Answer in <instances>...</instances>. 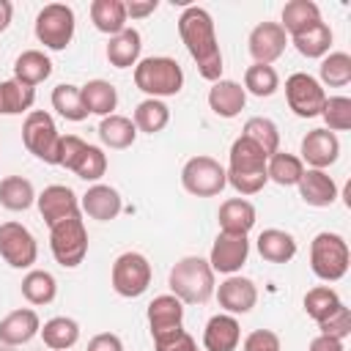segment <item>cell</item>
Listing matches in <instances>:
<instances>
[{
    "mask_svg": "<svg viewBox=\"0 0 351 351\" xmlns=\"http://www.w3.org/2000/svg\"><path fill=\"white\" fill-rule=\"evenodd\" d=\"M178 36H181L186 52L192 55V60L197 63L200 77L208 82L222 80L225 66H222V52H219L211 14L200 5H186L178 16Z\"/></svg>",
    "mask_w": 351,
    "mask_h": 351,
    "instance_id": "cell-1",
    "label": "cell"
},
{
    "mask_svg": "<svg viewBox=\"0 0 351 351\" xmlns=\"http://www.w3.org/2000/svg\"><path fill=\"white\" fill-rule=\"evenodd\" d=\"M266 154L247 137H236L228 154V184L239 192V195H258L269 176H266Z\"/></svg>",
    "mask_w": 351,
    "mask_h": 351,
    "instance_id": "cell-2",
    "label": "cell"
},
{
    "mask_svg": "<svg viewBox=\"0 0 351 351\" xmlns=\"http://www.w3.org/2000/svg\"><path fill=\"white\" fill-rule=\"evenodd\" d=\"M170 293L181 302V304H203L211 299L214 293V269L208 266L206 258L200 255H186L181 258L167 277Z\"/></svg>",
    "mask_w": 351,
    "mask_h": 351,
    "instance_id": "cell-3",
    "label": "cell"
},
{
    "mask_svg": "<svg viewBox=\"0 0 351 351\" xmlns=\"http://www.w3.org/2000/svg\"><path fill=\"white\" fill-rule=\"evenodd\" d=\"M134 85L148 93V99H165L176 96L184 88V69L176 58L167 55H151L137 60L134 66Z\"/></svg>",
    "mask_w": 351,
    "mask_h": 351,
    "instance_id": "cell-4",
    "label": "cell"
},
{
    "mask_svg": "<svg viewBox=\"0 0 351 351\" xmlns=\"http://www.w3.org/2000/svg\"><path fill=\"white\" fill-rule=\"evenodd\" d=\"M351 263V252H348V241L340 233H318L310 241V269L318 280L324 282H337L346 277Z\"/></svg>",
    "mask_w": 351,
    "mask_h": 351,
    "instance_id": "cell-5",
    "label": "cell"
},
{
    "mask_svg": "<svg viewBox=\"0 0 351 351\" xmlns=\"http://www.w3.org/2000/svg\"><path fill=\"white\" fill-rule=\"evenodd\" d=\"M49 250L52 258L63 266V269H77L85 255H88V230L80 214L60 219L58 225L49 228Z\"/></svg>",
    "mask_w": 351,
    "mask_h": 351,
    "instance_id": "cell-6",
    "label": "cell"
},
{
    "mask_svg": "<svg viewBox=\"0 0 351 351\" xmlns=\"http://www.w3.org/2000/svg\"><path fill=\"white\" fill-rule=\"evenodd\" d=\"M60 132H58V126H55V121H52V115L49 112H44V110H30L27 115H25V123H22V143H25V148L36 156V159H41V162H47V165H58V159H60Z\"/></svg>",
    "mask_w": 351,
    "mask_h": 351,
    "instance_id": "cell-7",
    "label": "cell"
},
{
    "mask_svg": "<svg viewBox=\"0 0 351 351\" xmlns=\"http://www.w3.org/2000/svg\"><path fill=\"white\" fill-rule=\"evenodd\" d=\"M151 263L143 252H121L112 263V271H110V282H112V291L123 299H137L148 291L151 285Z\"/></svg>",
    "mask_w": 351,
    "mask_h": 351,
    "instance_id": "cell-8",
    "label": "cell"
},
{
    "mask_svg": "<svg viewBox=\"0 0 351 351\" xmlns=\"http://www.w3.org/2000/svg\"><path fill=\"white\" fill-rule=\"evenodd\" d=\"M74 11L66 3H47L38 14H36V38L47 47V49H66L74 38Z\"/></svg>",
    "mask_w": 351,
    "mask_h": 351,
    "instance_id": "cell-9",
    "label": "cell"
},
{
    "mask_svg": "<svg viewBox=\"0 0 351 351\" xmlns=\"http://www.w3.org/2000/svg\"><path fill=\"white\" fill-rule=\"evenodd\" d=\"M181 186L195 197H214L228 186V176L214 156L200 154L181 167Z\"/></svg>",
    "mask_w": 351,
    "mask_h": 351,
    "instance_id": "cell-10",
    "label": "cell"
},
{
    "mask_svg": "<svg viewBox=\"0 0 351 351\" xmlns=\"http://www.w3.org/2000/svg\"><path fill=\"white\" fill-rule=\"evenodd\" d=\"M285 101L293 110V115L315 118V115H321V107L326 101V90L313 74L296 71L285 80Z\"/></svg>",
    "mask_w": 351,
    "mask_h": 351,
    "instance_id": "cell-11",
    "label": "cell"
},
{
    "mask_svg": "<svg viewBox=\"0 0 351 351\" xmlns=\"http://www.w3.org/2000/svg\"><path fill=\"white\" fill-rule=\"evenodd\" d=\"M0 258L11 269H30L38 258L36 236L22 222H3L0 225Z\"/></svg>",
    "mask_w": 351,
    "mask_h": 351,
    "instance_id": "cell-12",
    "label": "cell"
},
{
    "mask_svg": "<svg viewBox=\"0 0 351 351\" xmlns=\"http://www.w3.org/2000/svg\"><path fill=\"white\" fill-rule=\"evenodd\" d=\"M217 293V302L219 307L228 313V315H244L255 307L258 302V288L250 277H241V274H228L219 288H214Z\"/></svg>",
    "mask_w": 351,
    "mask_h": 351,
    "instance_id": "cell-13",
    "label": "cell"
},
{
    "mask_svg": "<svg viewBox=\"0 0 351 351\" xmlns=\"http://www.w3.org/2000/svg\"><path fill=\"white\" fill-rule=\"evenodd\" d=\"M299 159L307 162V167L313 170H326L329 165L337 162L340 156V140L335 132L329 129H310L304 137H302V148H299Z\"/></svg>",
    "mask_w": 351,
    "mask_h": 351,
    "instance_id": "cell-14",
    "label": "cell"
},
{
    "mask_svg": "<svg viewBox=\"0 0 351 351\" xmlns=\"http://www.w3.org/2000/svg\"><path fill=\"white\" fill-rule=\"evenodd\" d=\"M36 206H38V214L44 217V222L49 228L58 225L60 219H69V217L80 214V197L66 184H49V186H44V192L36 195Z\"/></svg>",
    "mask_w": 351,
    "mask_h": 351,
    "instance_id": "cell-15",
    "label": "cell"
},
{
    "mask_svg": "<svg viewBox=\"0 0 351 351\" xmlns=\"http://www.w3.org/2000/svg\"><path fill=\"white\" fill-rule=\"evenodd\" d=\"M250 255V241L247 236H230V233H219L211 244L208 252V266L214 269V274H236Z\"/></svg>",
    "mask_w": 351,
    "mask_h": 351,
    "instance_id": "cell-16",
    "label": "cell"
},
{
    "mask_svg": "<svg viewBox=\"0 0 351 351\" xmlns=\"http://www.w3.org/2000/svg\"><path fill=\"white\" fill-rule=\"evenodd\" d=\"M285 44H288V33L280 27V22H261L252 27L250 33V55L255 63H266L271 66L282 52H285Z\"/></svg>",
    "mask_w": 351,
    "mask_h": 351,
    "instance_id": "cell-17",
    "label": "cell"
},
{
    "mask_svg": "<svg viewBox=\"0 0 351 351\" xmlns=\"http://www.w3.org/2000/svg\"><path fill=\"white\" fill-rule=\"evenodd\" d=\"M38 332H41V321H38V313L30 310V307L11 310L0 321V343L8 346V348H16V346L30 343Z\"/></svg>",
    "mask_w": 351,
    "mask_h": 351,
    "instance_id": "cell-18",
    "label": "cell"
},
{
    "mask_svg": "<svg viewBox=\"0 0 351 351\" xmlns=\"http://www.w3.org/2000/svg\"><path fill=\"white\" fill-rule=\"evenodd\" d=\"M80 208L90 217V219H99V222H110L121 214L123 208V200H121V192L110 184H93L88 186V192L80 197Z\"/></svg>",
    "mask_w": 351,
    "mask_h": 351,
    "instance_id": "cell-19",
    "label": "cell"
},
{
    "mask_svg": "<svg viewBox=\"0 0 351 351\" xmlns=\"http://www.w3.org/2000/svg\"><path fill=\"white\" fill-rule=\"evenodd\" d=\"M184 324V304L173 296V293H162L154 296V302L148 304V326H151V337H165L176 329H181Z\"/></svg>",
    "mask_w": 351,
    "mask_h": 351,
    "instance_id": "cell-20",
    "label": "cell"
},
{
    "mask_svg": "<svg viewBox=\"0 0 351 351\" xmlns=\"http://www.w3.org/2000/svg\"><path fill=\"white\" fill-rule=\"evenodd\" d=\"M241 343V324L236 315L217 313L208 318L203 329V348L206 351H236Z\"/></svg>",
    "mask_w": 351,
    "mask_h": 351,
    "instance_id": "cell-21",
    "label": "cell"
},
{
    "mask_svg": "<svg viewBox=\"0 0 351 351\" xmlns=\"http://www.w3.org/2000/svg\"><path fill=\"white\" fill-rule=\"evenodd\" d=\"M296 186H299V197L313 208H326L337 200V184L326 170L307 167Z\"/></svg>",
    "mask_w": 351,
    "mask_h": 351,
    "instance_id": "cell-22",
    "label": "cell"
},
{
    "mask_svg": "<svg viewBox=\"0 0 351 351\" xmlns=\"http://www.w3.org/2000/svg\"><path fill=\"white\" fill-rule=\"evenodd\" d=\"M247 104V90L236 80H217L208 88V107L219 118H236Z\"/></svg>",
    "mask_w": 351,
    "mask_h": 351,
    "instance_id": "cell-23",
    "label": "cell"
},
{
    "mask_svg": "<svg viewBox=\"0 0 351 351\" xmlns=\"http://www.w3.org/2000/svg\"><path fill=\"white\" fill-rule=\"evenodd\" d=\"M219 219V233H230V236H247L255 225V206L244 197H230L219 206L217 211Z\"/></svg>",
    "mask_w": 351,
    "mask_h": 351,
    "instance_id": "cell-24",
    "label": "cell"
},
{
    "mask_svg": "<svg viewBox=\"0 0 351 351\" xmlns=\"http://www.w3.org/2000/svg\"><path fill=\"white\" fill-rule=\"evenodd\" d=\"M255 247H258V255L263 261H269V263H288V261H293V255L299 250L296 247V239L288 230H280V228L261 230Z\"/></svg>",
    "mask_w": 351,
    "mask_h": 351,
    "instance_id": "cell-25",
    "label": "cell"
},
{
    "mask_svg": "<svg viewBox=\"0 0 351 351\" xmlns=\"http://www.w3.org/2000/svg\"><path fill=\"white\" fill-rule=\"evenodd\" d=\"M140 49H143V36H140V30L123 27L118 36H110L107 60H110V66H115V69H129V66H137Z\"/></svg>",
    "mask_w": 351,
    "mask_h": 351,
    "instance_id": "cell-26",
    "label": "cell"
},
{
    "mask_svg": "<svg viewBox=\"0 0 351 351\" xmlns=\"http://www.w3.org/2000/svg\"><path fill=\"white\" fill-rule=\"evenodd\" d=\"M321 22V8L313 3V0H291L282 5V14H280V27L288 33V36H299L304 30H310L313 25Z\"/></svg>",
    "mask_w": 351,
    "mask_h": 351,
    "instance_id": "cell-27",
    "label": "cell"
},
{
    "mask_svg": "<svg viewBox=\"0 0 351 351\" xmlns=\"http://www.w3.org/2000/svg\"><path fill=\"white\" fill-rule=\"evenodd\" d=\"M80 96H82V104L88 110V115H112L115 107H118V90L112 82L107 80H90L80 88Z\"/></svg>",
    "mask_w": 351,
    "mask_h": 351,
    "instance_id": "cell-28",
    "label": "cell"
},
{
    "mask_svg": "<svg viewBox=\"0 0 351 351\" xmlns=\"http://www.w3.org/2000/svg\"><path fill=\"white\" fill-rule=\"evenodd\" d=\"M49 74H52V60L41 49H25L14 60V80L22 82V85H27V88L41 85Z\"/></svg>",
    "mask_w": 351,
    "mask_h": 351,
    "instance_id": "cell-29",
    "label": "cell"
},
{
    "mask_svg": "<svg viewBox=\"0 0 351 351\" xmlns=\"http://www.w3.org/2000/svg\"><path fill=\"white\" fill-rule=\"evenodd\" d=\"M38 335H41V340H44L47 348H52V351H69L80 340V324L74 318H69V315H55V318L44 321V326H41Z\"/></svg>",
    "mask_w": 351,
    "mask_h": 351,
    "instance_id": "cell-30",
    "label": "cell"
},
{
    "mask_svg": "<svg viewBox=\"0 0 351 351\" xmlns=\"http://www.w3.org/2000/svg\"><path fill=\"white\" fill-rule=\"evenodd\" d=\"M96 132H99L101 145H107V148H112V151H123V148H129V145L137 140V129H134L132 118L118 115V112L101 118V123H99Z\"/></svg>",
    "mask_w": 351,
    "mask_h": 351,
    "instance_id": "cell-31",
    "label": "cell"
},
{
    "mask_svg": "<svg viewBox=\"0 0 351 351\" xmlns=\"http://www.w3.org/2000/svg\"><path fill=\"white\" fill-rule=\"evenodd\" d=\"M90 22L99 33L118 36L129 22L123 0H93L90 3Z\"/></svg>",
    "mask_w": 351,
    "mask_h": 351,
    "instance_id": "cell-32",
    "label": "cell"
},
{
    "mask_svg": "<svg viewBox=\"0 0 351 351\" xmlns=\"http://www.w3.org/2000/svg\"><path fill=\"white\" fill-rule=\"evenodd\" d=\"M36 203V189L22 176H5L0 181V206L8 211H27Z\"/></svg>",
    "mask_w": 351,
    "mask_h": 351,
    "instance_id": "cell-33",
    "label": "cell"
},
{
    "mask_svg": "<svg viewBox=\"0 0 351 351\" xmlns=\"http://www.w3.org/2000/svg\"><path fill=\"white\" fill-rule=\"evenodd\" d=\"M132 123H134L137 132L156 134V132H162V129L170 123V107H167L162 99H143V101L134 107Z\"/></svg>",
    "mask_w": 351,
    "mask_h": 351,
    "instance_id": "cell-34",
    "label": "cell"
},
{
    "mask_svg": "<svg viewBox=\"0 0 351 351\" xmlns=\"http://www.w3.org/2000/svg\"><path fill=\"white\" fill-rule=\"evenodd\" d=\"M302 173H304V162L296 154L277 151L266 159V176H269V181H274L280 186H296Z\"/></svg>",
    "mask_w": 351,
    "mask_h": 351,
    "instance_id": "cell-35",
    "label": "cell"
},
{
    "mask_svg": "<svg viewBox=\"0 0 351 351\" xmlns=\"http://www.w3.org/2000/svg\"><path fill=\"white\" fill-rule=\"evenodd\" d=\"M22 296L30 302V304H36V307H41V304H49L55 296H58V280L49 274V271H44V269H30L25 277H22Z\"/></svg>",
    "mask_w": 351,
    "mask_h": 351,
    "instance_id": "cell-36",
    "label": "cell"
},
{
    "mask_svg": "<svg viewBox=\"0 0 351 351\" xmlns=\"http://www.w3.org/2000/svg\"><path fill=\"white\" fill-rule=\"evenodd\" d=\"M36 101V88H27L16 80L0 82V115H22L30 112Z\"/></svg>",
    "mask_w": 351,
    "mask_h": 351,
    "instance_id": "cell-37",
    "label": "cell"
},
{
    "mask_svg": "<svg viewBox=\"0 0 351 351\" xmlns=\"http://www.w3.org/2000/svg\"><path fill=\"white\" fill-rule=\"evenodd\" d=\"M241 137L252 140L266 156H271V154L280 151V129H277V123L271 118H263V115L250 118L244 123V129H241Z\"/></svg>",
    "mask_w": 351,
    "mask_h": 351,
    "instance_id": "cell-38",
    "label": "cell"
},
{
    "mask_svg": "<svg viewBox=\"0 0 351 351\" xmlns=\"http://www.w3.org/2000/svg\"><path fill=\"white\" fill-rule=\"evenodd\" d=\"M291 41L302 58H324V55H329V47H332V30L326 22H318L310 30L291 36Z\"/></svg>",
    "mask_w": 351,
    "mask_h": 351,
    "instance_id": "cell-39",
    "label": "cell"
},
{
    "mask_svg": "<svg viewBox=\"0 0 351 351\" xmlns=\"http://www.w3.org/2000/svg\"><path fill=\"white\" fill-rule=\"evenodd\" d=\"M340 304H343L340 293H337L335 288H329V285H315V288H310V291L304 293V313H307L315 324L326 321Z\"/></svg>",
    "mask_w": 351,
    "mask_h": 351,
    "instance_id": "cell-40",
    "label": "cell"
},
{
    "mask_svg": "<svg viewBox=\"0 0 351 351\" xmlns=\"http://www.w3.org/2000/svg\"><path fill=\"white\" fill-rule=\"evenodd\" d=\"M52 110H58V115H63L66 121H85L88 118L80 88L69 85V82H60L52 88Z\"/></svg>",
    "mask_w": 351,
    "mask_h": 351,
    "instance_id": "cell-41",
    "label": "cell"
},
{
    "mask_svg": "<svg viewBox=\"0 0 351 351\" xmlns=\"http://www.w3.org/2000/svg\"><path fill=\"white\" fill-rule=\"evenodd\" d=\"M321 74V85L329 88H346L351 82V55L348 52H329L321 58L318 66Z\"/></svg>",
    "mask_w": 351,
    "mask_h": 351,
    "instance_id": "cell-42",
    "label": "cell"
},
{
    "mask_svg": "<svg viewBox=\"0 0 351 351\" xmlns=\"http://www.w3.org/2000/svg\"><path fill=\"white\" fill-rule=\"evenodd\" d=\"M280 88V77L274 71V66H266V63H252L247 71H244V90L258 96V99H266L271 93H277Z\"/></svg>",
    "mask_w": 351,
    "mask_h": 351,
    "instance_id": "cell-43",
    "label": "cell"
},
{
    "mask_svg": "<svg viewBox=\"0 0 351 351\" xmlns=\"http://www.w3.org/2000/svg\"><path fill=\"white\" fill-rule=\"evenodd\" d=\"M71 173L82 181H99L107 173V154L99 145H85L82 154L77 156V162L71 165Z\"/></svg>",
    "mask_w": 351,
    "mask_h": 351,
    "instance_id": "cell-44",
    "label": "cell"
},
{
    "mask_svg": "<svg viewBox=\"0 0 351 351\" xmlns=\"http://www.w3.org/2000/svg\"><path fill=\"white\" fill-rule=\"evenodd\" d=\"M321 118H324V129L329 132H346L351 129V99L348 96H326L324 107H321Z\"/></svg>",
    "mask_w": 351,
    "mask_h": 351,
    "instance_id": "cell-45",
    "label": "cell"
},
{
    "mask_svg": "<svg viewBox=\"0 0 351 351\" xmlns=\"http://www.w3.org/2000/svg\"><path fill=\"white\" fill-rule=\"evenodd\" d=\"M321 335H329V337H337V340H346L351 335V310L346 304H340L326 321L318 324Z\"/></svg>",
    "mask_w": 351,
    "mask_h": 351,
    "instance_id": "cell-46",
    "label": "cell"
},
{
    "mask_svg": "<svg viewBox=\"0 0 351 351\" xmlns=\"http://www.w3.org/2000/svg\"><path fill=\"white\" fill-rule=\"evenodd\" d=\"M195 348H197V343H195V337L184 326L154 340V351H195Z\"/></svg>",
    "mask_w": 351,
    "mask_h": 351,
    "instance_id": "cell-47",
    "label": "cell"
},
{
    "mask_svg": "<svg viewBox=\"0 0 351 351\" xmlns=\"http://www.w3.org/2000/svg\"><path fill=\"white\" fill-rule=\"evenodd\" d=\"M241 351H280V337L271 329H255L244 337Z\"/></svg>",
    "mask_w": 351,
    "mask_h": 351,
    "instance_id": "cell-48",
    "label": "cell"
},
{
    "mask_svg": "<svg viewBox=\"0 0 351 351\" xmlns=\"http://www.w3.org/2000/svg\"><path fill=\"white\" fill-rule=\"evenodd\" d=\"M88 351H123V343L112 332H99L88 340Z\"/></svg>",
    "mask_w": 351,
    "mask_h": 351,
    "instance_id": "cell-49",
    "label": "cell"
},
{
    "mask_svg": "<svg viewBox=\"0 0 351 351\" xmlns=\"http://www.w3.org/2000/svg\"><path fill=\"white\" fill-rule=\"evenodd\" d=\"M126 5V19L132 16V19H143V16H148V14H154L156 11V0H129V3H123Z\"/></svg>",
    "mask_w": 351,
    "mask_h": 351,
    "instance_id": "cell-50",
    "label": "cell"
},
{
    "mask_svg": "<svg viewBox=\"0 0 351 351\" xmlns=\"http://www.w3.org/2000/svg\"><path fill=\"white\" fill-rule=\"evenodd\" d=\"M310 351H346L343 340L337 337H329V335H318L310 340Z\"/></svg>",
    "mask_w": 351,
    "mask_h": 351,
    "instance_id": "cell-51",
    "label": "cell"
},
{
    "mask_svg": "<svg viewBox=\"0 0 351 351\" xmlns=\"http://www.w3.org/2000/svg\"><path fill=\"white\" fill-rule=\"evenodd\" d=\"M11 16H14V5L8 0H0V33L11 25Z\"/></svg>",
    "mask_w": 351,
    "mask_h": 351,
    "instance_id": "cell-52",
    "label": "cell"
},
{
    "mask_svg": "<svg viewBox=\"0 0 351 351\" xmlns=\"http://www.w3.org/2000/svg\"><path fill=\"white\" fill-rule=\"evenodd\" d=\"M195 351H200V348H195Z\"/></svg>",
    "mask_w": 351,
    "mask_h": 351,
    "instance_id": "cell-53",
    "label": "cell"
}]
</instances>
